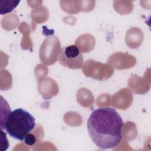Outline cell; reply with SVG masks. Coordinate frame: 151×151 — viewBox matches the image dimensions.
<instances>
[{"instance_id": "3", "label": "cell", "mask_w": 151, "mask_h": 151, "mask_svg": "<svg viewBox=\"0 0 151 151\" xmlns=\"http://www.w3.org/2000/svg\"><path fill=\"white\" fill-rule=\"evenodd\" d=\"M58 61L61 65L68 68H80L83 63V54L75 45L64 47L60 51Z\"/></svg>"}, {"instance_id": "2", "label": "cell", "mask_w": 151, "mask_h": 151, "mask_svg": "<svg viewBox=\"0 0 151 151\" xmlns=\"http://www.w3.org/2000/svg\"><path fill=\"white\" fill-rule=\"evenodd\" d=\"M35 120L33 116L22 108L10 111L5 122L7 133L12 138L23 141L25 137L34 130Z\"/></svg>"}, {"instance_id": "5", "label": "cell", "mask_w": 151, "mask_h": 151, "mask_svg": "<svg viewBox=\"0 0 151 151\" xmlns=\"http://www.w3.org/2000/svg\"><path fill=\"white\" fill-rule=\"evenodd\" d=\"M24 142L28 146H33L36 142V137L31 133H28L24 138Z\"/></svg>"}, {"instance_id": "4", "label": "cell", "mask_w": 151, "mask_h": 151, "mask_svg": "<svg viewBox=\"0 0 151 151\" xmlns=\"http://www.w3.org/2000/svg\"><path fill=\"white\" fill-rule=\"evenodd\" d=\"M20 1H5V5H1V14L4 15L9 13L15 8Z\"/></svg>"}, {"instance_id": "1", "label": "cell", "mask_w": 151, "mask_h": 151, "mask_svg": "<svg viewBox=\"0 0 151 151\" xmlns=\"http://www.w3.org/2000/svg\"><path fill=\"white\" fill-rule=\"evenodd\" d=\"M123 121L118 112L111 107L94 110L87 120V130L93 143L100 149L117 147L122 139Z\"/></svg>"}]
</instances>
